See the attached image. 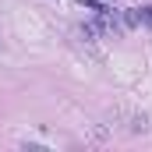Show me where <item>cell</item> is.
I'll list each match as a JSON object with an SVG mask.
<instances>
[{"instance_id":"6da1fadb","label":"cell","mask_w":152,"mask_h":152,"mask_svg":"<svg viewBox=\"0 0 152 152\" xmlns=\"http://www.w3.org/2000/svg\"><path fill=\"white\" fill-rule=\"evenodd\" d=\"M138 18H142V21H145V25H149V28H152V7H149V11H142Z\"/></svg>"}]
</instances>
